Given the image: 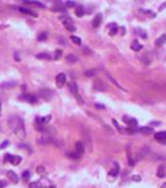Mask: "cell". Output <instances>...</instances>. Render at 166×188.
I'll list each match as a JSON object with an SVG mask.
<instances>
[{"mask_svg": "<svg viewBox=\"0 0 166 188\" xmlns=\"http://www.w3.org/2000/svg\"><path fill=\"white\" fill-rule=\"evenodd\" d=\"M84 149H85V148H84L82 141H77L75 144V151H74V152H75L80 158L82 157V155L84 153Z\"/></svg>", "mask_w": 166, "mask_h": 188, "instance_id": "7", "label": "cell"}, {"mask_svg": "<svg viewBox=\"0 0 166 188\" xmlns=\"http://www.w3.org/2000/svg\"><path fill=\"white\" fill-rule=\"evenodd\" d=\"M39 94H40V96H42L44 99H49L52 96V91L48 90V89L40 90L39 91Z\"/></svg>", "mask_w": 166, "mask_h": 188, "instance_id": "18", "label": "cell"}, {"mask_svg": "<svg viewBox=\"0 0 166 188\" xmlns=\"http://www.w3.org/2000/svg\"><path fill=\"white\" fill-rule=\"evenodd\" d=\"M128 162H129V165L131 167L135 166V162H134V160L132 159V157H131V155H130V154H128Z\"/></svg>", "mask_w": 166, "mask_h": 188, "instance_id": "36", "label": "cell"}, {"mask_svg": "<svg viewBox=\"0 0 166 188\" xmlns=\"http://www.w3.org/2000/svg\"><path fill=\"white\" fill-rule=\"evenodd\" d=\"M1 113H2V106H1V102H0V116H1Z\"/></svg>", "mask_w": 166, "mask_h": 188, "instance_id": "46", "label": "cell"}, {"mask_svg": "<svg viewBox=\"0 0 166 188\" xmlns=\"http://www.w3.org/2000/svg\"><path fill=\"white\" fill-rule=\"evenodd\" d=\"M66 29H67L68 31H70V32H73V31H76V28L74 27L73 24L72 25H68V26H66Z\"/></svg>", "mask_w": 166, "mask_h": 188, "instance_id": "32", "label": "cell"}, {"mask_svg": "<svg viewBox=\"0 0 166 188\" xmlns=\"http://www.w3.org/2000/svg\"><path fill=\"white\" fill-rule=\"evenodd\" d=\"M37 38L39 41H45L47 39V34L46 32H41V34L38 35Z\"/></svg>", "mask_w": 166, "mask_h": 188, "instance_id": "29", "label": "cell"}, {"mask_svg": "<svg viewBox=\"0 0 166 188\" xmlns=\"http://www.w3.org/2000/svg\"><path fill=\"white\" fill-rule=\"evenodd\" d=\"M60 20L62 21V23L64 24L65 27H66V26H68V25H72V20H71L70 17H67V16L60 17Z\"/></svg>", "mask_w": 166, "mask_h": 188, "instance_id": "20", "label": "cell"}, {"mask_svg": "<svg viewBox=\"0 0 166 188\" xmlns=\"http://www.w3.org/2000/svg\"><path fill=\"white\" fill-rule=\"evenodd\" d=\"M22 99H25V101H28V102H29V103H36L37 102V97L36 96H34L33 94H29V93H28V94H24L22 95Z\"/></svg>", "mask_w": 166, "mask_h": 188, "instance_id": "9", "label": "cell"}, {"mask_svg": "<svg viewBox=\"0 0 166 188\" xmlns=\"http://www.w3.org/2000/svg\"><path fill=\"white\" fill-rule=\"evenodd\" d=\"M166 42V34H162L155 40L156 46H162Z\"/></svg>", "mask_w": 166, "mask_h": 188, "instance_id": "15", "label": "cell"}, {"mask_svg": "<svg viewBox=\"0 0 166 188\" xmlns=\"http://www.w3.org/2000/svg\"><path fill=\"white\" fill-rule=\"evenodd\" d=\"M102 14L101 13H99V14H97L95 17H94L93 19V21H92V26L94 28H98V27H100V25L102 24Z\"/></svg>", "mask_w": 166, "mask_h": 188, "instance_id": "8", "label": "cell"}, {"mask_svg": "<svg viewBox=\"0 0 166 188\" xmlns=\"http://www.w3.org/2000/svg\"><path fill=\"white\" fill-rule=\"evenodd\" d=\"M154 138L157 141H166V131H159V132H156L154 134Z\"/></svg>", "mask_w": 166, "mask_h": 188, "instance_id": "13", "label": "cell"}, {"mask_svg": "<svg viewBox=\"0 0 166 188\" xmlns=\"http://www.w3.org/2000/svg\"><path fill=\"white\" fill-rule=\"evenodd\" d=\"M66 6H67V7L72 8V7L75 6V3H74L73 1H71V0H67V1L66 2Z\"/></svg>", "mask_w": 166, "mask_h": 188, "instance_id": "34", "label": "cell"}, {"mask_svg": "<svg viewBox=\"0 0 166 188\" xmlns=\"http://www.w3.org/2000/svg\"><path fill=\"white\" fill-rule=\"evenodd\" d=\"M132 180L136 181V182H140L142 179H141V176H132Z\"/></svg>", "mask_w": 166, "mask_h": 188, "instance_id": "37", "label": "cell"}, {"mask_svg": "<svg viewBox=\"0 0 166 188\" xmlns=\"http://www.w3.org/2000/svg\"><path fill=\"white\" fill-rule=\"evenodd\" d=\"M62 54H63V52H62V50H56L55 51V56H54V59L55 60H59V59L61 58V56H62Z\"/></svg>", "mask_w": 166, "mask_h": 188, "instance_id": "30", "label": "cell"}, {"mask_svg": "<svg viewBox=\"0 0 166 188\" xmlns=\"http://www.w3.org/2000/svg\"><path fill=\"white\" fill-rule=\"evenodd\" d=\"M35 57L40 60H51V55L49 53H38L35 55Z\"/></svg>", "mask_w": 166, "mask_h": 188, "instance_id": "19", "label": "cell"}, {"mask_svg": "<svg viewBox=\"0 0 166 188\" xmlns=\"http://www.w3.org/2000/svg\"><path fill=\"white\" fill-rule=\"evenodd\" d=\"M6 162H10L12 165H14V166H18V165L22 162V158L20 156H13V155H10V154H7L4 159Z\"/></svg>", "mask_w": 166, "mask_h": 188, "instance_id": "3", "label": "cell"}, {"mask_svg": "<svg viewBox=\"0 0 166 188\" xmlns=\"http://www.w3.org/2000/svg\"><path fill=\"white\" fill-rule=\"evenodd\" d=\"M66 60H67V63H70V64H74V63L77 62L78 58L76 57L75 55H73V54H68V55H67Z\"/></svg>", "mask_w": 166, "mask_h": 188, "instance_id": "16", "label": "cell"}, {"mask_svg": "<svg viewBox=\"0 0 166 188\" xmlns=\"http://www.w3.org/2000/svg\"><path fill=\"white\" fill-rule=\"evenodd\" d=\"M117 31H118V29H117V27L115 25V23H112V28L110 29L109 31V35H115L117 34Z\"/></svg>", "mask_w": 166, "mask_h": 188, "instance_id": "27", "label": "cell"}, {"mask_svg": "<svg viewBox=\"0 0 166 188\" xmlns=\"http://www.w3.org/2000/svg\"><path fill=\"white\" fill-rule=\"evenodd\" d=\"M14 85H16V82H5V83H3L2 84V86L1 87H12V86H14Z\"/></svg>", "mask_w": 166, "mask_h": 188, "instance_id": "33", "label": "cell"}, {"mask_svg": "<svg viewBox=\"0 0 166 188\" xmlns=\"http://www.w3.org/2000/svg\"><path fill=\"white\" fill-rule=\"evenodd\" d=\"M83 52H84V53H85L86 55H87V53H90V54H92V51H91L90 49H89V48H87V47H85V48L83 49Z\"/></svg>", "mask_w": 166, "mask_h": 188, "instance_id": "41", "label": "cell"}, {"mask_svg": "<svg viewBox=\"0 0 166 188\" xmlns=\"http://www.w3.org/2000/svg\"><path fill=\"white\" fill-rule=\"evenodd\" d=\"M142 48H143V45L140 44L137 40H135V41L132 43V45H131V49H132V50L136 51V52H137V51H140Z\"/></svg>", "mask_w": 166, "mask_h": 188, "instance_id": "22", "label": "cell"}, {"mask_svg": "<svg viewBox=\"0 0 166 188\" xmlns=\"http://www.w3.org/2000/svg\"><path fill=\"white\" fill-rule=\"evenodd\" d=\"M109 173L110 174V176H118V173H119V166L117 165L116 163L115 164V167H113V169H112L109 171Z\"/></svg>", "mask_w": 166, "mask_h": 188, "instance_id": "17", "label": "cell"}, {"mask_svg": "<svg viewBox=\"0 0 166 188\" xmlns=\"http://www.w3.org/2000/svg\"><path fill=\"white\" fill-rule=\"evenodd\" d=\"M95 107L97 108V109H100V110H103V109H105L106 107L104 106V105H100V104H96L95 105Z\"/></svg>", "mask_w": 166, "mask_h": 188, "instance_id": "42", "label": "cell"}, {"mask_svg": "<svg viewBox=\"0 0 166 188\" xmlns=\"http://www.w3.org/2000/svg\"><path fill=\"white\" fill-rule=\"evenodd\" d=\"M161 188H166V182L162 184V185H161Z\"/></svg>", "mask_w": 166, "mask_h": 188, "instance_id": "47", "label": "cell"}, {"mask_svg": "<svg viewBox=\"0 0 166 188\" xmlns=\"http://www.w3.org/2000/svg\"><path fill=\"white\" fill-rule=\"evenodd\" d=\"M112 123H113V124H115V127H116L117 128H118V129H119V130H121V128H120V127H119V124L116 123V121H115V120H113V121H112Z\"/></svg>", "mask_w": 166, "mask_h": 188, "instance_id": "43", "label": "cell"}, {"mask_svg": "<svg viewBox=\"0 0 166 188\" xmlns=\"http://www.w3.org/2000/svg\"><path fill=\"white\" fill-rule=\"evenodd\" d=\"M51 120V116H46V117H37L35 119V123L36 124H46L47 123H49Z\"/></svg>", "mask_w": 166, "mask_h": 188, "instance_id": "12", "label": "cell"}, {"mask_svg": "<svg viewBox=\"0 0 166 188\" xmlns=\"http://www.w3.org/2000/svg\"><path fill=\"white\" fill-rule=\"evenodd\" d=\"M164 7H166V3H163V4H162V5L160 6V8H159V10H160V11H162V10L164 9Z\"/></svg>", "mask_w": 166, "mask_h": 188, "instance_id": "44", "label": "cell"}, {"mask_svg": "<svg viewBox=\"0 0 166 188\" xmlns=\"http://www.w3.org/2000/svg\"><path fill=\"white\" fill-rule=\"evenodd\" d=\"M8 144H9L8 140H5V141H3V142H2V144L0 145V150H2V149H3V148H4V147H7V146H8Z\"/></svg>", "mask_w": 166, "mask_h": 188, "instance_id": "38", "label": "cell"}, {"mask_svg": "<svg viewBox=\"0 0 166 188\" xmlns=\"http://www.w3.org/2000/svg\"><path fill=\"white\" fill-rule=\"evenodd\" d=\"M94 88L99 91H107V84L102 80H97L95 81V83H94Z\"/></svg>", "mask_w": 166, "mask_h": 188, "instance_id": "5", "label": "cell"}, {"mask_svg": "<svg viewBox=\"0 0 166 188\" xmlns=\"http://www.w3.org/2000/svg\"><path fill=\"white\" fill-rule=\"evenodd\" d=\"M67 81V78H66V75L63 74V72H61V74H59L57 77H56V83L58 85V87L62 88L65 85Z\"/></svg>", "mask_w": 166, "mask_h": 188, "instance_id": "4", "label": "cell"}, {"mask_svg": "<svg viewBox=\"0 0 166 188\" xmlns=\"http://www.w3.org/2000/svg\"><path fill=\"white\" fill-rule=\"evenodd\" d=\"M25 3H27V4H30V5H34L36 6V7H39V8H42L44 9L45 8V5L42 4V3L36 1V0H22Z\"/></svg>", "mask_w": 166, "mask_h": 188, "instance_id": "14", "label": "cell"}, {"mask_svg": "<svg viewBox=\"0 0 166 188\" xmlns=\"http://www.w3.org/2000/svg\"><path fill=\"white\" fill-rule=\"evenodd\" d=\"M70 39H71V41H72L73 43H75L76 45H81V39H80V37H78V36L71 35Z\"/></svg>", "mask_w": 166, "mask_h": 188, "instance_id": "25", "label": "cell"}, {"mask_svg": "<svg viewBox=\"0 0 166 188\" xmlns=\"http://www.w3.org/2000/svg\"><path fill=\"white\" fill-rule=\"evenodd\" d=\"M41 187H42V184L40 181H37V182H31L28 186V188H41Z\"/></svg>", "mask_w": 166, "mask_h": 188, "instance_id": "28", "label": "cell"}, {"mask_svg": "<svg viewBox=\"0 0 166 188\" xmlns=\"http://www.w3.org/2000/svg\"><path fill=\"white\" fill-rule=\"evenodd\" d=\"M7 176H8V178L13 181L14 183H18L19 182V176L16 174L15 171H12V170H8V173H7Z\"/></svg>", "mask_w": 166, "mask_h": 188, "instance_id": "11", "label": "cell"}, {"mask_svg": "<svg viewBox=\"0 0 166 188\" xmlns=\"http://www.w3.org/2000/svg\"><path fill=\"white\" fill-rule=\"evenodd\" d=\"M20 12L22 13V14H27L29 16H32V17H37V13L32 11V10L28 9V8H25V7H20Z\"/></svg>", "mask_w": 166, "mask_h": 188, "instance_id": "10", "label": "cell"}, {"mask_svg": "<svg viewBox=\"0 0 166 188\" xmlns=\"http://www.w3.org/2000/svg\"><path fill=\"white\" fill-rule=\"evenodd\" d=\"M97 72H98V71L96 70V69H91V70H88L84 72V75H85L86 77L92 78V77H95V75H97Z\"/></svg>", "mask_w": 166, "mask_h": 188, "instance_id": "24", "label": "cell"}, {"mask_svg": "<svg viewBox=\"0 0 166 188\" xmlns=\"http://www.w3.org/2000/svg\"><path fill=\"white\" fill-rule=\"evenodd\" d=\"M4 185H5L4 182H2V181L0 180V188H3V187H4Z\"/></svg>", "mask_w": 166, "mask_h": 188, "instance_id": "45", "label": "cell"}, {"mask_svg": "<svg viewBox=\"0 0 166 188\" xmlns=\"http://www.w3.org/2000/svg\"><path fill=\"white\" fill-rule=\"evenodd\" d=\"M8 127L13 132H14L19 138L24 139L25 137V123L22 118L18 116H12L8 120Z\"/></svg>", "mask_w": 166, "mask_h": 188, "instance_id": "1", "label": "cell"}, {"mask_svg": "<svg viewBox=\"0 0 166 188\" xmlns=\"http://www.w3.org/2000/svg\"><path fill=\"white\" fill-rule=\"evenodd\" d=\"M107 77H109V80H112V81L113 82V83H115V84L116 85V86H117V87H118V88H120V89H122V90H124V89H123V88H122L121 86H120V85H119V84H118V83H117V82H116V81L115 80V78H113L112 77V75H107Z\"/></svg>", "mask_w": 166, "mask_h": 188, "instance_id": "35", "label": "cell"}, {"mask_svg": "<svg viewBox=\"0 0 166 188\" xmlns=\"http://www.w3.org/2000/svg\"><path fill=\"white\" fill-rule=\"evenodd\" d=\"M29 177H30V173H29V170H25L24 173H22V178L25 180H28Z\"/></svg>", "mask_w": 166, "mask_h": 188, "instance_id": "31", "label": "cell"}, {"mask_svg": "<svg viewBox=\"0 0 166 188\" xmlns=\"http://www.w3.org/2000/svg\"><path fill=\"white\" fill-rule=\"evenodd\" d=\"M161 123L160 121H151L149 123V125H154V127H157V125H159Z\"/></svg>", "mask_w": 166, "mask_h": 188, "instance_id": "40", "label": "cell"}, {"mask_svg": "<svg viewBox=\"0 0 166 188\" xmlns=\"http://www.w3.org/2000/svg\"><path fill=\"white\" fill-rule=\"evenodd\" d=\"M122 121H124L125 124L130 125L131 127H136L137 124H138V121H137V120H136V119H134V118H130V117L124 116L122 118Z\"/></svg>", "mask_w": 166, "mask_h": 188, "instance_id": "6", "label": "cell"}, {"mask_svg": "<svg viewBox=\"0 0 166 188\" xmlns=\"http://www.w3.org/2000/svg\"><path fill=\"white\" fill-rule=\"evenodd\" d=\"M75 15L77 16V17H82V16L84 15V9H83V7H81V6L77 7L75 9Z\"/></svg>", "mask_w": 166, "mask_h": 188, "instance_id": "26", "label": "cell"}, {"mask_svg": "<svg viewBox=\"0 0 166 188\" xmlns=\"http://www.w3.org/2000/svg\"><path fill=\"white\" fill-rule=\"evenodd\" d=\"M156 176H157L158 177H160V178H162V177L165 176V169L163 166H160L157 169V171H156Z\"/></svg>", "mask_w": 166, "mask_h": 188, "instance_id": "23", "label": "cell"}, {"mask_svg": "<svg viewBox=\"0 0 166 188\" xmlns=\"http://www.w3.org/2000/svg\"><path fill=\"white\" fill-rule=\"evenodd\" d=\"M44 171H45L44 167L40 166V167H38V168H37V173H43Z\"/></svg>", "mask_w": 166, "mask_h": 188, "instance_id": "39", "label": "cell"}, {"mask_svg": "<svg viewBox=\"0 0 166 188\" xmlns=\"http://www.w3.org/2000/svg\"><path fill=\"white\" fill-rule=\"evenodd\" d=\"M154 128L149 127H145L140 128V132H142L143 134H151L154 132Z\"/></svg>", "mask_w": 166, "mask_h": 188, "instance_id": "21", "label": "cell"}, {"mask_svg": "<svg viewBox=\"0 0 166 188\" xmlns=\"http://www.w3.org/2000/svg\"><path fill=\"white\" fill-rule=\"evenodd\" d=\"M68 89H70V91L71 92V94H73V96L76 98L78 103L83 104V99L79 94H78V87H77V84L75 82H73V81L70 82V83H68Z\"/></svg>", "mask_w": 166, "mask_h": 188, "instance_id": "2", "label": "cell"}]
</instances>
